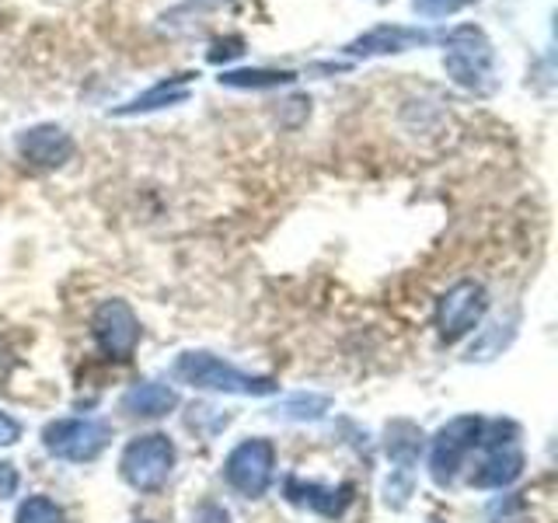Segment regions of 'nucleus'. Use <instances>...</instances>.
<instances>
[{
    "instance_id": "obj_10",
    "label": "nucleus",
    "mask_w": 558,
    "mask_h": 523,
    "mask_svg": "<svg viewBox=\"0 0 558 523\" xmlns=\"http://www.w3.org/2000/svg\"><path fill=\"white\" fill-rule=\"evenodd\" d=\"M283 496L301 506V510H311L325 520H336L349 510V502H353V485H322V482H304L301 475H290L283 482Z\"/></svg>"
},
{
    "instance_id": "obj_16",
    "label": "nucleus",
    "mask_w": 558,
    "mask_h": 523,
    "mask_svg": "<svg viewBox=\"0 0 558 523\" xmlns=\"http://www.w3.org/2000/svg\"><path fill=\"white\" fill-rule=\"evenodd\" d=\"M293 81V70H227V74H220V84L227 87H279Z\"/></svg>"
},
{
    "instance_id": "obj_7",
    "label": "nucleus",
    "mask_w": 558,
    "mask_h": 523,
    "mask_svg": "<svg viewBox=\"0 0 558 523\" xmlns=\"http://www.w3.org/2000/svg\"><path fill=\"white\" fill-rule=\"evenodd\" d=\"M485 307H488V296L482 283H475V279L453 283L440 301H436V331H440V339L444 342L464 339L468 331L482 321Z\"/></svg>"
},
{
    "instance_id": "obj_22",
    "label": "nucleus",
    "mask_w": 558,
    "mask_h": 523,
    "mask_svg": "<svg viewBox=\"0 0 558 523\" xmlns=\"http://www.w3.org/2000/svg\"><path fill=\"white\" fill-rule=\"evenodd\" d=\"M196 523H231V513L217 502H203L196 510Z\"/></svg>"
},
{
    "instance_id": "obj_19",
    "label": "nucleus",
    "mask_w": 558,
    "mask_h": 523,
    "mask_svg": "<svg viewBox=\"0 0 558 523\" xmlns=\"http://www.w3.org/2000/svg\"><path fill=\"white\" fill-rule=\"evenodd\" d=\"M468 4H475V0H412V8L426 17H444V14H453Z\"/></svg>"
},
{
    "instance_id": "obj_11",
    "label": "nucleus",
    "mask_w": 558,
    "mask_h": 523,
    "mask_svg": "<svg viewBox=\"0 0 558 523\" xmlns=\"http://www.w3.org/2000/svg\"><path fill=\"white\" fill-rule=\"evenodd\" d=\"M17 154L35 168H60L70 161V154H74V139H70L63 126L43 122V126L17 133Z\"/></svg>"
},
{
    "instance_id": "obj_8",
    "label": "nucleus",
    "mask_w": 558,
    "mask_h": 523,
    "mask_svg": "<svg viewBox=\"0 0 558 523\" xmlns=\"http://www.w3.org/2000/svg\"><path fill=\"white\" fill-rule=\"evenodd\" d=\"M92 336L98 342V349L109 360H130L140 345V318L136 311L112 296V301H101L95 318H92Z\"/></svg>"
},
{
    "instance_id": "obj_15",
    "label": "nucleus",
    "mask_w": 558,
    "mask_h": 523,
    "mask_svg": "<svg viewBox=\"0 0 558 523\" xmlns=\"http://www.w3.org/2000/svg\"><path fill=\"white\" fill-rule=\"evenodd\" d=\"M418 447H423V433H418L412 423H395L388 429V453L391 461L398 464V471H405L418 461Z\"/></svg>"
},
{
    "instance_id": "obj_21",
    "label": "nucleus",
    "mask_w": 558,
    "mask_h": 523,
    "mask_svg": "<svg viewBox=\"0 0 558 523\" xmlns=\"http://www.w3.org/2000/svg\"><path fill=\"white\" fill-rule=\"evenodd\" d=\"M17 485H22V478H17V467L11 461H0V496H14Z\"/></svg>"
},
{
    "instance_id": "obj_14",
    "label": "nucleus",
    "mask_w": 558,
    "mask_h": 523,
    "mask_svg": "<svg viewBox=\"0 0 558 523\" xmlns=\"http://www.w3.org/2000/svg\"><path fill=\"white\" fill-rule=\"evenodd\" d=\"M189 81H192V74H182V77H171V81L154 84L150 92L136 95L133 101L122 105V109H116V115H136V112L165 109V105H182L189 98Z\"/></svg>"
},
{
    "instance_id": "obj_5",
    "label": "nucleus",
    "mask_w": 558,
    "mask_h": 523,
    "mask_svg": "<svg viewBox=\"0 0 558 523\" xmlns=\"http://www.w3.org/2000/svg\"><path fill=\"white\" fill-rule=\"evenodd\" d=\"M272 467H276L272 443L262 440V436H252V440H241L227 453L223 478L244 499H258V496H266V488L272 485Z\"/></svg>"
},
{
    "instance_id": "obj_2",
    "label": "nucleus",
    "mask_w": 558,
    "mask_h": 523,
    "mask_svg": "<svg viewBox=\"0 0 558 523\" xmlns=\"http://www.w3.org/2000/svg\"><path fill=\"white\" fill-rule=\"evenodd\" d=\"M444 66L453 77V84L468 87V92H485L488 77L496 70V52L488 35L475 25H461L444 35Z\"/></svg>"
},
{
    "instance_id": "obj_18",
    "label": "nucleus",
    "mask_w": 558,
    "mask_h": 523,
    "mask_svg": "<svg viewBox=\"0 0 558 523\" xmlns=\"http://www.w3.org/2000/svg\"><path fill=\"white\" fill-rule=\"evenodd\" d=\"M14 523H66V516L49 496H28L22 506H17Z\"/></svg>"
},
{
    "instance_id": "obj_12",
    "label": "nucleus",
    "mask_w": 558,
    "mask_h": 523,
    "mask_svg": "<svg viewBox=\"0 0 558 523\" xmlns=\"http://www.w3.org/2000/svg\"><path fill=\"white\" fill-rule=\"evenodd\" d=\"M436 35L426 28H398V25H380L374 32L360 35L356 42H349L345 52L349 57H388V52H405L415 46L433 42Z\"/></svg>"
},
{
    "instance_id": "obj_17",
    "label": "nucleus",
    "mask_w": 558,
    "mask_h": 523,
    "mask_svg": "<svg viewBox=\"0 0 558 523\" xmlns=\"http://www.w3.org/2000/svg\"><path fill=\"white\" fill-rule=\"evenodd\" d=\"M328 409H331V401L325 394H293L276 409V415L296 418V423H314V418H322Z\"/></svg>"
},
{
    "instance_id": "obj_13",
    "label": "nucleus",
    "mask_w": 558,
    "mask_h": 523,
    "mask_svg": "<svg viewBox=\"0 0 558 523\" xmlns=\"http://www.w3.org/2000/svg\"><path fill=\"white\" fill-rule=\"evenodd\" d=\"M119 405L133 418H165L174 405H179V394H174V388H168V384L140 380L126 394H122Z\"/></svg>"
},
{
    "instance_id": "obj_9",
    "label": "nucleus",
    "mask_w": 558,
    "mask_h": 523,
    "mask_svg": "<svg viewBox=\"0 0 558 523\" xmlns=\"http://www.w3.org/2000/svg\"><path fill=\"white\" fill-rule=\"evenodd\" d=\"M482 443L488 447L482 464L471 471V485L475 488H506L523 475V450L513 440H496V436H482Z\"/></svg>"
},
{
    "instance_id": "obj_20",
    "label": "nucleus",
    "mask_w": 558,
    "mask_h": 523,
    "mask_svg": "<svg viewBox=\"0 0 558 523\" xmlns=\"http://www.w3.org/2000/svg\"><path fill=\"white\" fill-rule=\"evenodd\" d=\"M17 440H22V423L14 415L0 412V447H14Z\"/></svg>"
},
{
    "instance_id": "obj_4",
    "label": "nucleus",
    "mask_w": 558,
    "mask_h": 523,
    "mask_svg": "<svg viewBox=\"0 0 558 523\" xmlns=\"http://www.w3.org/2000/svg\"><path fill=\"white\" fill-rule=\"evenodd\" d=\"M112 429L98 423V418H57L43 429V447L52 458L70 464H87L101 458V450L109 447Z\"/></svg>"
},
{
    "instance_id": "obj_3",
    "label": "nucleus",
    "mask_w": 558,
    "mask_h": 523,
    "mask_svg": "<svg viewBox=\"0 0 558 523\" xmlns=\"http://www.w3.org/2000/svg\"><path fill=\"white\" fill-rule=\"evenodd\" d=\"M174 467V443L165 433H144L126 443L119 458V475L136 492H157L165 488Z\"/></svg>"
},
{
    "instance_id": "obj_1",
    "label": "nucleus",
    "mask_w": 558,
    "mask_h": 523,
    "mask_svg": "<svg viewBox=\"0 0 558 523\" xmlns=\"http://www.w3.org/2000/svg\"><path fill=\"white\" fill-rule=\"evenodd\" d=\"M174 377L189 388L199 391H217V394H241V398H269L279 391V384L272 377H258V374H244L238 366L223 363L214 353H203V349H192L174 360Z\"/></svg>"
},
{
    "instance_id": "obj_6",
    "label": "nucleus",
    "mask_w": 558,
    "mask_h": 523,
    "mask_svg": "<svg viewBox=\"0 0 558 523\" xmlns=\"http://www.w3.org/2000/svg\"><path fill=\"white\" fill-rule=\"evenodd\" d=\"M485 423L482 415H458L433 436V450H429V471L436 485H450L464 458L482 443Z\"/></svg>"
}]
</instances>
